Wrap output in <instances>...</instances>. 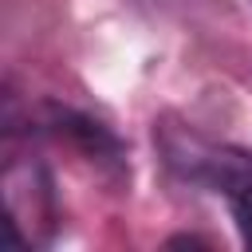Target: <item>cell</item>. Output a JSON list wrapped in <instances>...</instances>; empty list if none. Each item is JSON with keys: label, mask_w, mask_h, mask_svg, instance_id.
Masks as SVG:
<instances>
[{"label": "cell", "mask_w": 252, "mask_h": 252, "mask_svg": "<svg viewBox=\"0 0 252 252\" xmlns=\"http://www.w3.org/2000/svg\"><path fill=\"white\" fill-rule=\"evenodd\" d=\"M158 146L169 161V169L193 185H205L220 193L232 209V220L240 228V240L252 248V154L201 138L185 126H161Z\"/></svg>", "instance_id": "cell-1"}, {"label": "cell", "mask_w": 252, "mask_h": 252, "mask_svg": "<svg viewBox=\"0 0 252 252\" xmlns=\"http://www.w3.org/2000/svg\"><path fill=\"white\" fill-rule=\"evenodd\" d=\"M39 126H43L47 134H55V138H67L71 146H79V150L91 154V158H102V161H118V158H122L118 138H114L102 122H94V118H87V114H79V110H71V106L47 102Z\"/></svg>", "instance_id": "cell-2"}]
</instances>
